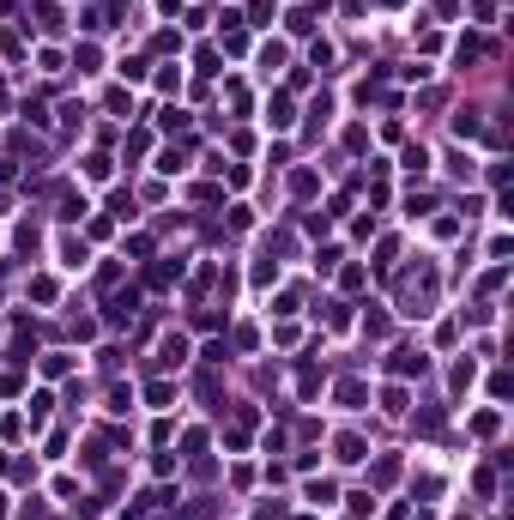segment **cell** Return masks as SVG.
Instances as JSON below:
<instances>
[{"mask_svg":"<svg viewBox=\"0 0 514 520\" xmlns=\"http://www.w3.org/2000/svg\"><path fill=\"white\" fill-rule=\"evenodd\" d=\"M127 315H133V290H127V297H109V321H127Z\"/></svg>","mask_w":514,"mask_h":520,"instance_id":"1","label":"cell"}]
</instances>
